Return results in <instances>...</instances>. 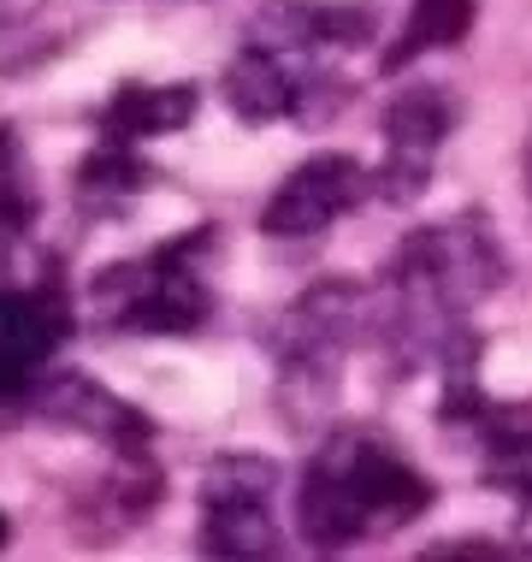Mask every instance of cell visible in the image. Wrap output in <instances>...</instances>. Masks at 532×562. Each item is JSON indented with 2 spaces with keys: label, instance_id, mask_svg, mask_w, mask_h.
Segmentation results:
<instances>
[{
  "label": "cell",
  "instance_id": "11",
  "mask_svg": "<svg viewBox=\"0 0 532 562\" xmlns=\"http://www.w3.org/2000/svg\"><path fill=\"white\" fill-rule=\"evenodd\" d=\"M249 42L267 54H284V48H314V7L308 0H267L249 24Z\"/></svg>",
  "mask_w": 532,
  "mask_h": 562
},
{
  "label": "cell",
  "instance_id": "8",
  "mask_svg": "<svg viewBox=\"0 0 532 562\" xmlns=\"http://www.w3.org/2000/svg\"><path fill=\"white\" fill-rule=\"evenodd\" d=\"M467 30H474V0H415L408 30H403L397 48L385 54V66L397 71V66H408V59L426 54V48H450V42H462Z\"/></svg>",
  "mask_w": 532,
  "mask_h": 562
},
{
  "label": "cell",
  "instance_id": "7",
  "mask_svg": "<svg viewBox=\"0 0 532 562\" xmlns=\"http://www.w3.org/2000/svg\"><path fill=\"white\" fill-rule=\"evenodd\" d=\"M450 101H444V89H408V95L390 101V113H385V155H426L432 160L438 155V143H444V131H450Z\"/></svg>",
  "mask_w": 532,
  "mask_h": 562
},
{
  "label": "cell",
  "instance_id": "9",
  "mask_svg": "<svg viewBox=\"0 0 532 562\" xmlns=\"http://www.w3.org/2000/svg\"><path fill=\"white\" fill-rule=\"evenodd\" d=\"M202 544L225 557H272L279 551V527H272L267 504H207Z\"/></svg>",
  "mask_w": 532,
  "mask_h": 562
},
{
  "label": "cell",
  "instance_id": "2",
  "mask_svg": "<svg viewBox=\"0 0 532 562\" xmlns=\"http://www.w3.org/2000/svg\"><path fill=\"white\" fill-rule=\"evenodd\" d=\"M319 462H331L338 474L349 480V492L361 497V509H367V521L378 527H397L403 515L426 509V480L415 474L408 462H397L385 445H367V438H338Z\"/></svg>",
  "mask_w": 532,
  "mask_h": 562
},
{
  "label": "cell",
  "instance_id": "4",
  "mask_svg": "<svg viewBox=\"0 0 532 562\" xmlns=\"http://www.w3.org/2000/svg\"><path fill=\"white\" fill-rule=\"evenodd\" d=\"M302 521H308L314 544H349L355 533H367V509L331 462H314L308 485H302Z\"/></svg>",
  "mask_w": 532,
  "mask_h": 562
},
{
  "label": "cell",
  "instance_id": "6",
  "mask_svg": "<svg viewBox=\"0 0 532 562\" xmlns=\"http://www.w3.org/2000/svg\"><path fill=\"white\" fill-rule=\"evenodd\" d=\"M202 314H207L202 284H195L190 272H160L155 284H143V291L131 296L125 326L131 331H190V326H202Z\"/></svg>",
  "mask_w": 532,
  "mask_h": 562
},
{
  "label": "cell",
  "instance_id": "10",
  "mask_svg": "<svg viewBox=\"0 0 532 562\" xmlns=\"http://www.w3.org/2000/svg\"><path fill=\"white\" fill-rule=\"evenodd\" d=\"M272 480H279V468L261 462V456H225V462L207 468L202 497L207 504H267Z\"/></svg>",
  "mask_w": 532,
  "mask_h": 562
},
{
  "label": "cell",
  "instance_id": "5",
  "mask_svg": "<svg viewBox=\"0 0 532 562\" xmlns=\"http://www.w3.org/2000/svg\"><path fill=\"white\" fill-rule=\"evenodd\" d=\"M195 113V89L190 83H166V89H118V101L106 108V131L113 143H131V136H155V131H178Z\"/></svg>",
  "mask_w": 532,
  "mask_h": 562
},
{
  "label": "cell",
  "instance_id": "13",
  "mask_svg": "<svg viewBox=\"0 0 532 562\" xmlns=\"http://www.w3.org/2000/svg\"><path fill=\"white\" fill-rule=\"evenodd\" d=\"M0 539H7V521H0Z\"/></svg>",
  "mask_w": 532,
  "mask_h": 562
},
{
  "label": "cell",
  "instance_id": "14",
  "mask_svg": "<svg viewBox=\"0 0 532 562\" xmlns=\"http://www.w3.org/2000/svg\"><path fill=\"white\" fill-rule=\"evenodd\" d=\"M527 551H532V539H527Z\"/></svg>",
  "mask_w": 532,
  "mask_h": 562
},
{
  "label": "cell",
  "instance_id": "3",
  "mask_svg": "<svg viewBox=\"0 0 532 562\" xmlns=\"http://www.w3.org/2000/svg\"><path fill=\"white\" fill-rule=\"evenodd\" d=\"M225 101H231L237 119L249 125H267V119H284L296 101V83L284 78V59L267 54V48H242L231 66H225Z\"/></svg>",
  "mask_w": 532,
  "mask_h": 562
},
{
  "label": "cell",
  "instance_id": "12",
  "mask_svg": "<svg viewBox=\"0 0 532 562\" xmlns=\"http://www.w3.org/2000/svg\"><path fill=\"white\" fill-rule=\"evenodd\" d=\"M432 557H503V544H479V539H462V544H438Z\"/></svg>",
  "mask_w": 532,
  "mask_h": 562
},
{
  "label": "cell",
  "instance_id": "1",
  "mask_svg": "<svg viewBox=\"0 0 532 562\" xmlns=\"http://www.w3.org/2000/svg\"><path fill=\"white\" fill-rule=\"evenodd\" d=\"M361 202H367V172L349 155H314L308 166H296V172L272 190L261 232L267 237H314Z\"/></svg>",
  "mask_w": 532,
  "mask_h": 562
}]
</instances>
